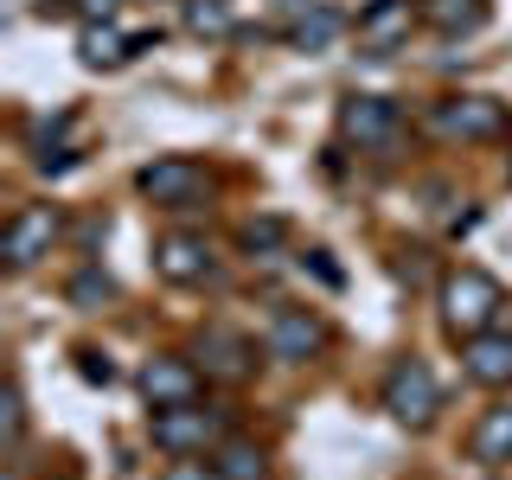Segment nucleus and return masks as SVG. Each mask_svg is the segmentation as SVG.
<instances>
[{
  "instance_id": "18",
  "label": "nucleus",
  "mask_w": 512,
  "mask_h": 480,
  "mask_svg": "<svg viewBox=\"0 0 512 480\" xmlns=\"http://www.w3.org/2000/svg\"><path fill=\"white\" fill-rule=\"evenodd\" d=\"M212 468L224 480H269V461H263V448H256L250 436H224L212 448Z\"/></svg>"
},
{
  "instance_id": "27",
  "label": "nucleus",
  "mask_w": 512,
  "mask_h": 480,
  "mask_svg": "<svg viewBox=\"0 0 512 480\" xmlns=\"http://www.w3.org/2000/svg\"><path fill=\"white\" fill-rule=\"evenodd\" d=\"M160 45V32H135V39H128V58H141V52H154Z\"/></svg>"
},
{
  "instance_id": "9",
  "label": "nucleus",
  "mask_w": 512,
  "mask_h": 480,
  "mask_svg": "<svg viewBox=\"0 0 512 480\" xmlns=\"http://www.w3.org/2000/svg\"><path fill=\"white\" fill-rule=\"evenodd\" d=\"M154 269L173 288H199V282H212V244H205V237H192V231H167L154 244Z\"/></svg>"
},
{
  "instance_id": "6",
  "label": "nucleus",
  "mask_w": 512,
  "mask_h": 480,
  "mask_svg": "<svg viewBox=\"0 0 512 480\" xmlns=\"http://www.w3.org/2000/svg\"><path fill=\"white\" fill-rule=\"evenodd\" d=\"M429 128L442 141H500L506 135V103L493 96H448V103L429 109Z\"/></svg>"
},
{
  "instance_id": "11",
  "label": "nucleus",
  "mask_w": 512,
  "mask_h": 480,
  "mask_svg": "<svg viewBox=\"0 0 512 480\" xmlns=\"http://www.w3.org/2000/svg\"><path fill=\"white\" fill-rule=\"evenodd\" d=\"M199 365H205V378L237 384V378L256 372V346L244 340V333H231V327H205L199 333Z\"/></svg>"
},
{
  "instance_id": "15",
  "label": "nucleus",
  "mask_w": 512,
  "mask_h": 480,
  "mask_svg": "<svg viewBox=\"0 0 512 480\" xmlns=\"http://www.w3.org/2000/svg\"><path fill=\"white\" fill-rule=\"evenodd\" d=\"M340 32H346V13L327 7V0H308V7H301V20L288 26V45H295V52H327Z\"/></svg>"
},
{
  "instance_id": "19",
  "label": "nucleus",
  "mask_w": 512,
  "mask_h": 480,
  "mask_svg": "<svg viewBox=\"0 0 512 480\" xmlns=\"http://www.w3.org/2000/svg\"><path fill=\"white\" fill-rule=\"evenodd\" d=\"M64 301H71L77 314H96V308H109V301H116V276H109L103 263H84L71 282H64Z\"/></svg>"
},
{
  "instance_id": "21",
  "label": "nucleus",
  "mask_w": 512,
  "mask_h": 480,
  "mask_svg": "<svg viewBox=\"0 0 512 480\" xmlns=\"http://www.w3.org/2000/svg\"><path fill=\"white\" fill-rule=\"evenodd\" d=\"M237 244H244L250 256H276V250L288 244V218H276V212L244 218V224H237Z\"/></svg>"
},
{
  "instance_id": "1",
  "label": "nucleus",
  "mask_w": 512,
  "mask_h": 480,
  "mask_svg": "<svg viewBox=\"0 0 512 480\" xmlns=\"http://www.w3.org/2000/svg\"><path fill=\"white\" fill-rule=\"evenodd\" d=\"M442 327L455 333V340H474V333H493V320H500L506 295L500 282L487 276V269H448L442 276Z\"/></svg>"
},
{
  "instance_id": "25",
  "label": "nucleus",
  "mask_w": 512,
  "mask_h": 480,
  "mask_svg": "<svg viewBox=\"0 0 512 480\" xmlns=\"http://www.w3.org/2000/svg\"><path fill=\"white\" fill-rule=\"evenodd\" d=\"M77 372H84L90 384H116V365H109L103 352H77Z\"/></svg>"
},
{
  "instance_id": "2",
  "label": "nucleus",
  "mask_w": 512,
  "mask_h": 480,
  "mask_svg": "<svg viewBox=\"0 0 512 480\" xmlns=\"http://www.w3.org/2000/svg\"><path fill=\"white\" fill-rule=\"evenodd\" d=\"M378 397H384V410H391V423H404V429H429L436 410H442V384L423 359H397L391 372H384Z\"/></svg>"
},
{
  "instance_id": "10",
  "label": "nucleus",
  "mask_w": 512,
  "mask_h": 480,
  "mask_svg": "<svg viewBox=\"0 0 512 480\" xmlns=\"http://www.w3.org/2000/svg\"><path fill=\"white\" fill-rule=\"evenodd\" d=\"M340 135L359 148H391L397 141V103L391 96H346L340 103Z\"/></svg>"
},
{
  "instance_id": "5",
  "label": "nucleus",
  "mask_w": 512,
  "mask_h": 480,
  "mask_svg": "<svg viewBox=\"0 0 512 480\" xmlns=\"http://www.w3.org/2000/svg\"><path fill=\"white\" fill-rule=\"evenodd\" d=\"M58 237H64V218H58V205H20V212L7 218L0 256H7V269H13V276H26V269H39L45 256L58 250Z\"/></svg>"
},
{
  "instance_id": "24",
  "label": "nucleus",
  "mask_w": 512,
  "mask_h": 480,
  "mask_svg": "<svg viewBox=\"0 0 512 480\" xmlns=\"http://www.w3.org/2000/svg\"><path fill=\"white\" fill-rule=\"evenodd\" d=\"M301 269H308L314 282H327V288H346V276H340V263H327V250H308V256H301Z\"/></svg>"
},
{
  "instance_id": "8",
  "label": "nucleus",
  "mask_w": 512,
  "mask_h": 480,
  "mask_svg": "<svg viewBox=\"0 0 512 480\" xmlns=\"http://www.w3.org/2000/svg\"><path fill=\"white\" fill-rule=\"evenodd\" d=\"M141 397L154 410H173V404H199V359H180V352H154L141 365Z\"/></svg>"
},
{
  "instance_id": "3",
  "label": "nucleus",
  "mask_w": 512,
  "mask_h": 480,
  "mask_svg": "<svg viewBox=\"0 0 512 480\" xmlns=\"http://www.w3.org/2000/svg\"><path fill=\"white\" fill-rule=\"evenodd\" d=\"M154 448L160 455H212V448L224 442V410H212V404H173V410H154Z\"/></svg>"
},
{
  "instance_id": "7",
  "label": "nucleus",
  "mask_w": 512,
  "mask_h": 480,
  "mask_svg": "<svg viewBox=\"0 0 512 480\" xmlns=\"http://www.w3.org/2000/svg\"><path fill=\"white\" fill-rule=\"evenodd\" d=\"M320 346H327V320H320V314H308V308H276V314H269L263 352L276 365H308Z\"/></svg>"
},
{
  "instance_id": "20",
  "label": "nucleus",
  "mask_w": 512,
  "mask_h": 480,
  "mask_svg": "<svg viewBox=\"0 0 512 480\" xmlns=\"http://www.w3.org/2000/svg\"><path fill=\"white\" fill-rule=\"evenodd\" d=\"M186 32L192 39H231L237 32L231 0H186Z\"/></svg>"
},
{
  "instance_id": "14",
  "label": "nucleus",
  "mask_w": 512,
  "mask_h": 480,
  "mask_svg": "<svg viewBox=\"0 0 512 480\" xmlns=\"http://www.w3.org/2000/svg\"><path fill=\"white\" fill-rule=\"evenodd\" d=\"M410 20H416V7H410V0H372V7L359 13V39H365V45H372V52L384 58V52H391V45L410 32Z\"/></svg>"
},
{
  "instance_id": "4",
  "label": "nucleus",
  "mask_w": 512,
  "mask_h": 480,
  "mask_svg": "<svg viewBox=\"0 0 512 480\" xmlns=\"http://www.w3.org/2000/svg\"><path fill=\"white\" fill-rule=\"evenodd\" d=\"M135 192L148 205H160V212H199L205 167H199V160H186V154H160V160H148V167L135 173Z\"/></svg>"
},
{
  "instance_id": "12",
  "label": "nucleus",
  "mask_w": 512,
  "mask_h": 480,
  "mask_svg": "<svg viewBox=\"0 0 512 480\" xmlns=\"http://www.w3.org/2000/svg\"><path fill=\"white\" fill-rule=\"evenodd\" d=\"M461 365H468L474 384H487V391H512V333H474V340H461Z\"/></svg>"
},
{
  "instance_id": "13",
  "label": "nucleus",
  "mask_w": 512,
  "mask_h": 480,
  "mask_svg": "<svg viewBox=\"0 0 512 480\" xmlns=\"http://www.w3.org/2000/svg\"><path fill=\"white\" fill-rule=\"evenodd\" d=\"M77 64L84 71H116V64H128V32L116 20H84L77 26Z\"/></svg>"
},
{
  "instance_id": "16",
  "label": "nucleus",
  "mask_w": 512,
  "mask_h": 480,
  "mask_svg": "<svg viewBox=\"0 0 512 480\" xmlns=\"http://www.w3.org/2000/svg\"><path fill=\"white\" fill-rule=\"evenodd\" d=\"M468 455L480 461V468H500V461H512V404L487 410V416L468 429Z\"/></svg>"
},
{
  "instance_id": "28",
  "label": "nucleus",
  "mask_w": 512,
  "mask_h": 480,
  "mask_svg": "<svg viewBox=\"0 0 512 480\" xmlns=\"http://www.w3.org/2000/svg\"><path fill=\"white\" fill-rule=\"evenodd\" d=\"M282 7H308V0H282Z\"/></svg>"
},
{
  "instance_id": "23",
  "label": "nucleus",
  "mask_w": 512,
  "mask_h": 480,
  "mask_svg": "<svg viewBox=\"0 0 512 480\" xmlns=\"http://www.w3.org/2000/svg\"><path fill=\"white\" fill-rule=\"evenodd\" d=\"M160 480H224V474L212 468V455H180V461H173V468L160 474Z\"/></svg>"
},
{
  "instance_id": "26",
  "label": "nucleus",
  "mask_w": 512,
  "mask_h": 480,
  "mask_svg": "<svg viewBox=\"0 0 512 480\" xmlns=\"http://www.w3.org/2000/svg\"><path fill=\"white\" fill-rule=\"evenodd\" d=\"M71 7H77V13H84V20H109V13H116V7H122V0H71Z\"/></svg>"
},
{
  "instance_id": "17",
  "label": "nucleus",
  "mask_w": 512,
  "mask_h": 480,
  "mask_svg": "<svg viewBox=\"0 0 512 480\" xmlns=\"http://www.w3.org/2000/svg\"><path fill=\"white\" fill-rule=\"evenodd\" d=\"M423 20L448 39H468V32L487 26V0H423Z\"/></svg>"
},
{
  "instance_id": "22",
  "label": "nucleus",
  "mask_w": 512,
  "mask_h": 480,
  "mask_svg": "<svg viewBox=\"0 0 512 480\" xmlns=\"http://www.w3.org/2000/svg\"><path fill=\"white\" fill-rule=\"evenodd\" d=\"M0 423H7V448L26 442V391H20V378H13L7 397H0Z\"/></svg>"
}]
</instances>
